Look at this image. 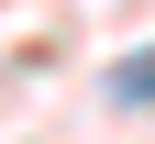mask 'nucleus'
<instances>
[{
  "label": "nucleus",
  "mask_w": 155,
  "mask_h": 144,
  "mask_svg": "<svg viewBox=\"0 0 155 144\" xmlns=\"http://www.w3.org/2000/svg\"><path fill=\"white\" fill-rule=\"evenodd\" d=\"M111 89H122V100H155V55H122V67H111Z\"/></svg>",
  "instance_id": "f257e3e1"
}]
</instances>
